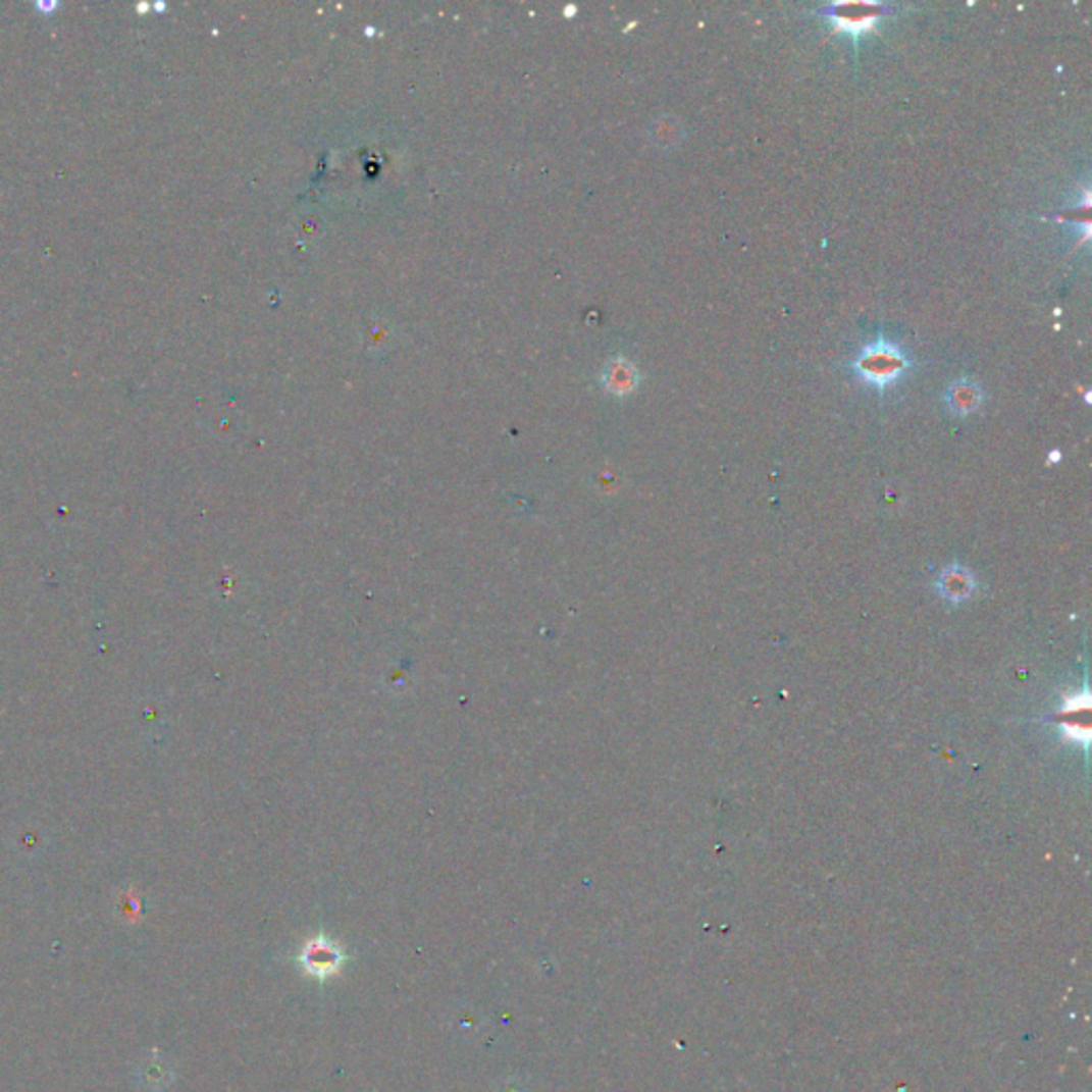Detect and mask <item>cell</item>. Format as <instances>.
Returning <instances> with one entry per match:
<instances>
[{
	"instance_id": "1",
	"label": "cell",
	"mask_w": 1092,
	"mask_h": 1092,
	"mask_svg": "<svg viewBox=\"0 0 1092 1092\" xmlns=\"http://www.w3.org/2000/svg\"><path fill=\"white\" fill-rule=\"evenodd\" d=\"M909 367L912 359L904 355L898 344L886 337H877L875 342L867 344L851 361L853 374L877 391L892 386Z\"/></svg>"
},
{
	"instance_id": "2",
	"label": "cell",
	"mask_w": 1092,
	"mask_h": 1092,
	"mask_svg": "<svg viewBox=\"0 0 1092 1092\" xmlns=\"http://www.w3.org/2000/svg\"><path fill=\"white\" fill-rule=\"evenodd\" d=\"M348 956L342 945H337L329 937H314L310 939L299 951V967L304 969L310 978H316L318 982H324L333 978L346 965Z\"/></svg>"
},
{
	"instance_id": "3",
	"label": "cell",
	"mask_w": 1092,
	"mask_h": 1092,
	"mask_svg": "<svg viewBox=\"0 0 1092 1092\" xmlns=\"http://www.w3.org/2000/svg\"><path fill=\"white\" fill-rule=\"evenodd\" d=\"M884 11L886 7L877 3H834L824 9L834 31L845 33L849 37L873 31Z\"/></svg>"
},
{
	"instance_id": "4",
	"label": "cell",
	"mask_w": 1092,
	"mask_h": 1092,
	"mask_svg": "<svg viewBox=\"0 0 1092 1092\" xmlns=\"http://www.w3.org/2000/svg\"><path fill=\"white\" fill-rule=\"evenodd\" d=\"M984 402V391L980 382L971 378H958L951 382L945 391V406L951 414L956 416H969L978 410Z\"/></svg>"
},
{
	"instance_id": "5",
	"label": "cell",
	"mask_w": 1092,
	"mask_h": 1092,
	"mask_svg": "<svg viewBox=\"0 0 1092 1092\" xmlns=\"http://www.w3.org/2000/svg\"><path fill=\"white\" fill-rule=\"evenodd\" d=\"M685 137V126L679 118H675V115H662V118H658L654 122V126H651V139L662 148H672L683 142Z\"/></svg>"
},
{
	"instance_id": "6",
	"label": "cell",
	"mask_w": 1092,
	"mask_h": 1092,
	"mask_svg": "<svg viewBox=\"0 0 1092 1092\" xmlns=\"http://www.w3.org/2000/svg\"><path fill=\"white\" fill-rule=\"evenodd\" d=\"M607 378H609L611 388L617 391V393H630V391H634V386H636V382H638V374H636L634 365H630L627 361H619V363H615V365L611 367V371H609V376H607Z\"/></svg>"
},
{
	"instance_id": "7",
	"label": "cell",
	"mask_w": 1092,
	"mask_h": 1092,
	"mask_svg": "<svg viewBox=\"0 0 1092 1092\" xmlns=\"http://www.w3.org/2000/svg\"><path fill=\"white\" fill-rule=\"evenodd\" d=\"M943 593L951 595L954 600H960L965 595L971 593V585H969V576L965 572H949L943 576Z\"/></svg>"
}]
</instances>
